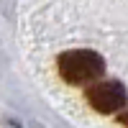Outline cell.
Returning <instances> with one entry per match:
<instances>
[{
    "mask_svg": "<svg viewBox=\"0 0 128 128\" xmlns=\"http://www.w3.org/2000/svg\"><path fill=\"white\" fill-rule=\"evenodd\" d=\"M105 72V62L90 49H72L59 56V74L69 84H90L100 80Z\"/></svg>",
    "mask_w": 128,
    "mask_h": 128,
    "instance_id": "6da1fadb",
    "label": "cell"
},
{
    "mask_svg": "<svg viewBox=\"0 0 128 128\" xmlns=\"http://www.w3.org/2000/svg\"><path fill=\"white\" fill-rule=\"evenodd\" d=\"M87 102H90L98 113L123 110V105H126V87H123L118 80L95 82L92 87L87 90Z\"/></svg>",
    "mask_w": 128,
    "mask_h": 128,
    "instance_id": "7a4b0ae2",
    "label": "cell"
},
{
    "mask_svg": "<svg viewBox=\"0 0 128 128\" xmlns=\"http://www.w3.org/2000/svg\"><path fill=\"white\" fill-rule=\"evenodd\" d=\"M118 120H120V123H123V126L128 128V108H123V113L118 115Z\"/></svg>",
    "mask_w": 128,
    "mask_h": 128,
    "instance_id": "3957f363",
    "label": "cell"
}]
</instances>
